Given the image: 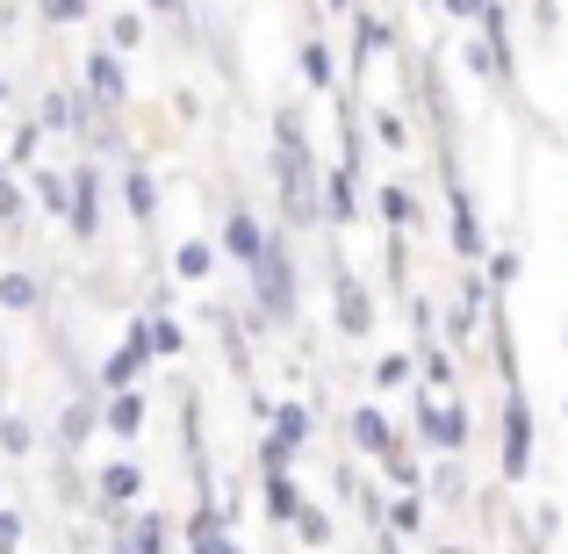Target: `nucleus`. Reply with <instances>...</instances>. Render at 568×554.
Segmentation results:
<instances>
[{
	"label": "nucleus",
	"mask_w": 568,
	"mask_h": 554,
	"mask_svg": "<svg viewBox=\"0 0 568 554\" xmlns=\"http://www.w3.org/2000/svg\"><path fill=\"white\" fill-rule=\"evenodd\" d=\"M274 188H281L288 223L324 216V173H317V159H310V138H303V115L295 109H274Z\"/></svg>",
	"instance_id": "f257e3e1"
},
{
	"label": "nucleus",
	"mask_w": 568,
	"mask_h": 554,
	"mask_svg": "<svg viewBox=\"0 0 568 554\" xmlns=\"http://www.w3.org/2000/svg\"><path fill=\"white\" fill-rule=\"evenodd\" d=\"M245 274H252V303H260V318L288 324L295 318V252H288V238L266 231V252L245 266Z\"/></svg>",
	"instance_id": "f03ea898"
},
{
	"label": "nucleus",
	"mask_w": 568,
	"mask_h": 554,
	"mask_svg": "<svg viewBox=\"0 0 568 554\" xmlns=\"http://www.w3.org/2000/svg\"><path fill=\"white\" fill-rule=\"evenodd\" d=\"M159 353H152V324L144 318H130V332H123V346L101 361V389H138V374L152 367Z\"/></svg>",
	"instance_id": "7ed1b4c3"
},
{
	"label": "nucleus",
	"mask_w": 568,
	"mask_h": 554,
	"mask_svg": "<svg viewBox=\"0 0 568 554\" xmlns=\"http://www.w3.org/2000/svg\"><path fill=\"white\" fill-rule=\"evenodd\" d=\"M65 223H72V238H80V245H94V238H101V173H94V167H72Z\"/></svg>",
	"instance_id": "20e7f679"
},
{
	"label": "nucleus",
	"mask_w": 568,
	"mask_h": 554,
	"mask_svg": "<svg viewBox=\"0 0 568 554\" xmlns=\"http://www.w3.org/2000/svg\"><path fill=\"white\" fill-rule=\"evenodd\" d=\"M526 469H532V411H526V396L511 389V396H504V475L518 483Z\"/></svg>",
	"instance_id": "39448f33"
},
{
	"label": "nucleus",
	"mask_w": 568,
	"mask_h": 554,
	"mask_svg": "<svg viewBox=\"0 0 568 554\" xmlns=\"http://www.w3.org/2000/svg\"><path fill=\"white\" fill-rule=\"evenodd\" d=\"M417 432H425L439 454H460V446H468V411H460V403H417Z\"/></svg>",
	"instance_id": "423d86ee"
},
{
	"label": "nucleus",
	"mask_w": 568,
	"mask_h": 554,
	"mask_svg": "<svg viewBox=\"0 0 568 554\" xmlns=\"http://www.w3.org/2000/svg\"><path fill=\"white\" fill-rule=\"evenodd\" d=\"M87 94L101 101V109H115V101H130V72H123V51H109V43H101L94 58H87Z\"/></svg>",
	"instance_id": "0eeeda50"
},
{
	"label": "nucleus",
	"mask_w": 568,
	"mask_h": 554,
	"mask_svg": "<svg viewBox=\"0 0 568 554\" xmlns=\"http://www.w3.org/2000/svg\"><path fill=\"white\" fill-rule=\"evenodd\" d=\"M223 252H231L237 266H252L266 252V231H260V216H252L245 202H231V216H223Z\"/></svg>",
	"instance_id": "6e6552de"
},
{
	"label": "nucleus",
	"mask_w": 568,
	"mask_h": 554,
	"mask_svg": "<svg viewBox=\"0 0 568 554\" xmlns=\"http://www.w3.org/2000/svg\"><path fill=\"white\" fill-rule=\"evenodd\" d=\"M338 332H346V339L375 332V303H367V289L353 274H338Z\"/></svg>",
	"instance_id": "1a4fd4ad"
},
{
	"label": "nucleus",
	"mask_w": 568,
	"mask_h": 554,
	"mask_svg": "<svg viewBox=\"0 0 568 554\" xmlns=\"http://www.w3.org/2000/svg\"><path fill=\"white\" fill-rule=\"evenodd\" d=\"M101 425H109L115 440H138V432H144V396H138V389H109V403H101Z\"/></svg>",
	"instance_id": "9d476101"
},
{
	"label": "nucleus",
	"mask_w": 568,
	"mask_h": 554,
	"mask_svg": "<svg viewBox=\"0 0 568 554\" xmlns=\"http://www.w3.org/2000/svg\"><path fill=\"white\" fill-rule=\"evenodd\" d=\"M446 202H454V252H460V260H475V252H483V223H475L468 188H460V181H446Z\"/></svg>",
	"instance_id": "9b49d317"
},
{
	"label": "nucleus",
	"mask_w": 568,
	"mask_h": 554,
	"mask_svg": "<svg viewBox=\"0 0 568 554\" xmlns=\"http://www.w3.org/2000/svg\"><path fill=\"white\" fill-rule=\"evenodd\" d=\"M353 446H361V454H375V461H388V446H396V425H388L375 403H361V411H353Z\"/></svg>",
	"instance_id": "f8f14e48"
},
{
	"label": "nucleus",
	"mask_w": 568,
	"mask_h": 554,
	"mask_svg": "<svg viewBox=\"0 0 568 554\" xmlns=\"http://www.w3.org/2000/svg\"><path fill=\"white\" fill-rule=\"evenodd\" d=\"M353 181H361L353 167L324 173V216H332V223H353V209H361V194H353Z\"/></svg>",
	"instance_id": "ddd939ff"
},
{
	"label": "nucleus",
	"mask_w": 568,
	"mask_h": 554,
	"mask_svg": "<svg viewBox=\"0 0 568 554\" xmlns=\"http://www.w3.org/2000/svg\"><path fill=\"white\" fill-rule=\"evenodd\" d=\"M94 490H101V504H130V497L144 490V469H138V461H109Z\"/></svg>",
	"instance_id": "4468645a"
},
{
	"label": "nucleus",
	"mask_w": 568,
	"mask_h": 554,
	"mask_svg": "<svg viewBox=\"0 0 568 554\" xmlns=\"http://www.w3.org/2000/svg\"><path fill=\"white\" fill-rule=\"evenodd\" d=\"M187 547H194V554H231V533H223V512H216V504H202V512H194Z\"/></svg>",
	"instance_id": "2eb2a0df"
},
{
	"label": "nucleus",
	"mask_w": 568,
	"mask_h": 554,
	"mask_svg": "<svg viewBox=\"0 0 568 554\" xmlns=\"http://www.w3.org/2000/svg\"><path fill=\"white\" fill-rule=\"evenodd\" d=\"M94 425H101V411H94L87 396H80V403H65V417H58V454H72V446H80Z\"/></svg>",
	"instance_id": "dca6fc26"
},
{
	"label": "nucleus",
	"mask_w": 568,
	"mask_h": 554,
	"mask_svg": "<svg viewBox=\"0 0 568 554\" xmlns=\"http://www.w3.org/2000/svg\"><path fill=\"white\" fill-rule=\"evenodd\" d=\"M29 194H37L51 216H65V202H72V173H51V167H37L29 173Z\"/></svg>",
	"instance_id": "f3484780"
},
{
	"label": "nucleus",
	"mask_w": 568,
	"mask_h": 554,
	"mask_svg": "<svg viewBox=\"0 0 568 554\" xmlns=\"http://www.w3.org/2000/svg\"><path fill=\"white\" fill-rule=\"evenodd\" d=\"M123 202H130V216H138V223L159 216V188H152V173H144V167L123 173Z\"/></svg>",
	"instance_id": "a211bd4d"
},
{
	"label": "nucleus",
	"mask_w": 568,
	"mask_h": 554,
	"mask_svg": "<svg viewBox=\"0 0 568 554\" xmlns=\"http://www.w3.org/2000/svg\"><path fill=\"white\" fill-rule=\"evenodd\" d=\"M266 417H274V440L288 446V454L310 446V411H303V403H281V411H266Z\"/></svg>",
	"instance_id": "6ab92c4d"
},
{
	"label": "nucleus",
	"mask_w": 568,
	"mask_h": 554,
	"mask_svg": "<svg viewBox=\"0 0 568 554\" xmlns=\"http://www.w3.org/2000/svg\"><path fill=\"white\" fill-rule=\"evenodd\" d=\"M266 512H274L281 526H295V512H303V490H295L288 475H266Z\"/></svg>",
	"instance_id": "aec40b11"
},
{
	"label": "nucleus",
	"mask_w": 568,
	"mask_h": 554,
	"mask_svg": "<svg viewBox=\"0 0 568 554\" xmlns=\"http://www.w3.org/2000/svg\"><path fill=\"white\" fill-rule=\"evenodd\" d=\"M303 80H310V87H338V66H332V43H317V37L303 43Z\"/></svg>",
	"instance_id": "412c9836"
},
{
	"label": "nucleus",
	"mask_w": 568,
	"mask_h": 554,
	"mask_svg": "<svg viewBox=\"0 0 568 554\" xmlns=\"http://www.w3.org/2000/svg\"><path fill=\"white\" fill-rule=\"evenodd\" d=\"M166 518H159V512H144L138 518V526H130V554H166Z\"/></svg>",
	"instance_id": "4be33fe9"
},
{
	"label": "nucleus",
	"mask_w": 568,
	"mask_h": 554,
	"mask_svg": "<svg viewBox=\"0 0 568 554\" xmlns=\"http://www.w3.org/2000/svg\"><path fill=\"white\" fill-rule=\"evenodd\" d=\"M37 274H22V266H14V274H0V303H8V310H37Z\"/></svg>",
	"instance_id": "5701e85b"
},
{
	"label": "nucleus",
	"mask_w": 568,
	"mask_h": 554,
	"mask_svg": "<svg viewBox=\"0 0 568 554\" xmlns=\"http://www.w3.org/2000/svg\"><path fill=\"white\" fill-rule=\"evenodd\" d=\"M382 216H388V231H410L417 202H410V188H403V181H388V188H382Z\"/></svg>",
	"instance_id": "b1692460"
},
{
	"label": "nucleus",
	"mask_w": 568,
	"mask_h": 554,
	"mask_svg": "<svg viewBox=\"0 0 568 554\" xmlns=\"http://www.w3.org/2000/svg\"><path fill=\"white\" fill-rule=\"evenodd\" d=\"M144 324H152V353H159V361H173V353H181V324H173L166 310H144Z\"/></svg>",
	"instance_id": "393cba45"
},
{
	"label": "nucleus",
	"mask_w": 568,
	"mask_h": 554,
	"mask_svg": "<svg viewBox=\"0 0 568 554\" xmlns=\"http://www.w3.org/2000/svg\"><path fill=\"white\" fill-rule=\"evenodd\" d=\"M138 43H144V14H115V22H109V51H138Z\"/></svg>",
	"instance_id": "a878e982"
},
{
	"label": "nucleus",
	"mask_w": 568,
	"mask_h": 554,
	"mask_svg": "<svg viewBox=\"0 0 568 554\" xmlns=\"http://www.w3.org/2000/svg\"><path fill=\"white\" fill-rule=\"evenodd\" d=\"M417 526H425V504H417V490H410V497L388 504V533H417Z\"/></svg>",
	"instance_id": "bb28decb"
},
{
	"label": "nucleus",
	"mask_w": 568,
	"mask_h": 554,
	"mask_svg": "<svg viewBox=\"0 0 568 554\" xmlns=\"http://www.w3.org/2000/svg\"><path fill=\"white\" fill-rule=\"evenodd\" d=\"M209 260H216L209 245H181V252H173V274H181V281H202V274H209Z\"/></svg>",
	"instance_id": "cd10ccee"
},
{
	"label": "nucleus",
	"mask_w": 568,
	"mask_h": 554,
	"mask_svg": "<svg viewBox=\"0 0 568 554\" xmlns=\"http://www.w3.org/2000/svg\"><path fill=\"white\" fill-rule=\"evenodd\" d=\"M144 8H152V14H166V22L181 29V37H194V0H144Z\"/></svg>",
	"instance_id": "c85d7f7f"
},
{
	"label": "nucleus",
	"mask_w": 568,
	"mask_h": 554,
	"mask_svg": "<svg viewBox=\"0 0 568 554\" xmlns=\"http://www.w3.org/2000/svg\"><path fill=\"white\" fill-rule=\"evenodd\" d=\"M375 382L382 389H403V382H410V353H382V361H375Z\"/></svg>",
	"instance_id": "c756f323"
},
{
	"label": "nucleus",
	"mask_w": 568,
	"mask_h": 554,
	"mask_svg": "<svg viewBox=\"0 0 568 554\" xmlns=\"http://www.w3.org/2000/svg\"><path fill=\"white\" fill-rule=\"evenodd\" d=\"M37 8H43V22H58V29L87 22V0H37Z\"/></svg>",
	"instance_id": "7c9ffc66"
},
{
	"label": "nucleus",
	"mask_w": 568,
	"mask_h": 554,
	"mask_svg": "<svg viewBox=\"0 0 568 554\" xmlns=\"http://www.w3.org/2000/svg\"><path fill=\"white\" fill-rule=\"evenodd\" d=\"M288 461H295V454L274 440V432H266V440H260V469H266V475H288Z\"/></svg>",
	"instance_id": "2f4dec72"
},
{
	"label": "nucleus",
	"mask_w": 568,
	"mask_h": 554,
	"mask_svg": "<svg viewBox=\"0 0 568 554\" xmlns=\"http://www.w3.org/2000/svg\"><path fill=\"white\" fill-rule=\"evenodd\" d=\"M425 382L432 389H454V361H446L439 346H425Z\"/></svg>",
	"instance_id": "473e14b6"
},
{
	"label": "nucleus",
	"mask_w": 568,
	"mask_h": 554,
	"mask_svg": "<svg viewBox=\"0 0 568 554\" xmlns=\"http://www.w3.org/2000/svg\"><path fill=\"white\" fill-rule=\"evenodd\" d=\"M295 526H303V541H332V526H324L317 504H303V512H295Z\"/></svg>",
	"instance_id": "72a5a7b5"
},
{
	"label": "nucleus",
	"mask_w": 568,
	"mask_h": 554,
	"mask_svg": "<svg viewBox=\"0 0 568 554\" xmlns=\"http://www.w3.org/2000/svg\"><path fill=\"white\" fill-rule=\"evenodd\" d=\"M14 216H22V188L0 173V223H14Z\"/></svg>",
	"instance_id": "f704fd0d"
},
{
	"label": "nucleus",
	"mask_w": 568,
	"mask_h": 554,
	"mask_svg": "<svg viewBox=\"0 0 568 554\" xmlns=\"http://www.w3.org/2000/svg\"><path fill=\"white\" fill-rule=\"evenodd\" d=\"M14 547H22V518L0 504V554H14Z\"/></svg>",
	"instance_id": "c9c22d12"
},
{
	"label": "nucleus",
	"mask_w": 568,
	"mask_h": 554,
	"mask_svg": "<svg viewBox=\"0 0 568 554\" xmlns=\"http://www.w3.org/2000/svg\"><path fill=\"white\" fill-rule=\"evenodd\" d=\"M37 144H43V123H29L22 138H14V152H8V159H37Z\"/></svg>",
	"instance_id": "e433bc0d"
},
{
	"label": "nucleus",
	"mask_w": 568,
	"mask_h": 554,
	"mask_svg": "<svg viewBox=\"0 0 568 554\" xmlns=\"http://www.w3.org/2000/svg\"><path fill=\"white\" fill-rule=\"evenodd\" d=\"M324 8H332V14H353V8H361V0H324Z\"/></svg>",
	"instance_id": "4c0bfd02"
},
{
	"label": "nucleus",
	"mask_w": 568,
	"mask_h": 554,
	"mask_svg": "<svg viewBox=\"0 0 568 554\" xmlns=\"http://www.w3.org/2000/svg\"><path fill=\"white\" fill-rule=\"evenodd\" d=\"M432 8H446V14H460V0H432Z\"/></svg>",
	"instance_id": "58836bf2"
},
{
	"label": "nucleus",
	"mask_w": 568,
	"mask_h": 554,
	"mask_svg": "<svg viewBox=\"0 0 568 554\" xmlns=\"http://www.w3.org/2000/svg\"><path fill=\"white\" fill-rule=\"evenodd\" d=\"M115 554H130V541H115Z\"/></svg>",
	"instance_id": "ea45409f"
},
{
	"label": "nucleus",
	"mask_w": 568,
	"mask_h": 554,
	"mask_svg": "<svg viewBox=\"0 0 568 554\" xmlns=\"http://www.w3.org/2000/svg\"><path fill=\"white\" fill-rule=\"evenodd\" d=\"M0 101H8V80H0Z\"/></svg>",
	"instance_id": "a19ab883"
},
{
	"label": "nucleus",
	"mask_w": 568,
	"mask_h": 554,
	"mask_svg": "<svg viewBox=\"0 0 568 554\" xmlns=\"http://www.w3.org/2000/svg\"><path fill=\"white\" fill-rule=\"evenodd\" d=\"M0 367H8V346H0Z\"/></svg>",
	"instance_id": "79ce46f5"
},
{
	"label": "nucleus",
	"mask_w": 568,
	"mask_h": 554,
	"mask_svg": "<svg viewBox=\"0 0 568 554\" xmlns=\"http://www.w3.org/2000/svg\"><path fill=\"white\" fill-rule=\"evenodd\" d=\"M446 554H460V547H446Z\"/></svg>",
	"instance_id": "37998d69"
},
{
	"label": "nucleus",
	"mask_w": 568,
	"mask_h": 554,
	"mask_svg": "<svg viewBox=\"0 0 568 554\" xmlns=\"http://www.w3.org/2000/svg\"><path fill=\"white\" fill-rule=\"evenodd\" d=\"M0 173H8V167H0Z\"/></svg>",
	"instance_id": "c03bdc74"
}]
</instances>
